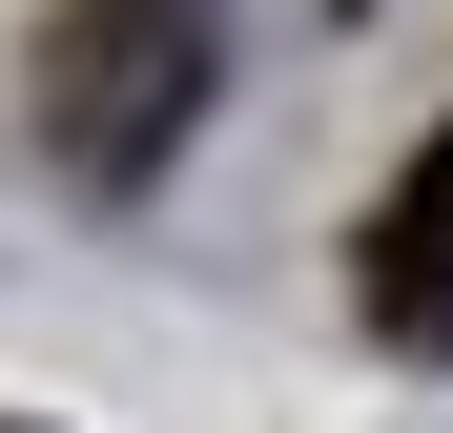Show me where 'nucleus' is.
Listing matches in <instances>:
<instances>
[{
    "instance_id": "f257e3e1",
    "label": "nucleus",
    "mask_w": 453,
    "mask_h": 433,
    "mask_svg": "<svg viewBox=\"0 0 453 433\" xmlns=\"http://www.w3.org/2000/svg\"><path fill=\"white\" fill-rule=\"evenodd\" d=\"M21 83H42L62 186H144V166L206 124V0H62Z\"/></svg>"
},
{
    "instance_id": "f03ea898",
    "label": "nucleus",
    "mask_w": 453,
    "mask_h": 433,
    "mask_svg": "<svg viewBox=\"0 0 453 433\" xmlns=\"http://www.w3.org/2000/svg\"><path fill=\"white\" fill-rule=\"evenodd\" d=\"M350 289H371V330H392V351H433V372H453V124L412 144V186L371 206V248H350Z\"/></svg>"
}]
</instances>
